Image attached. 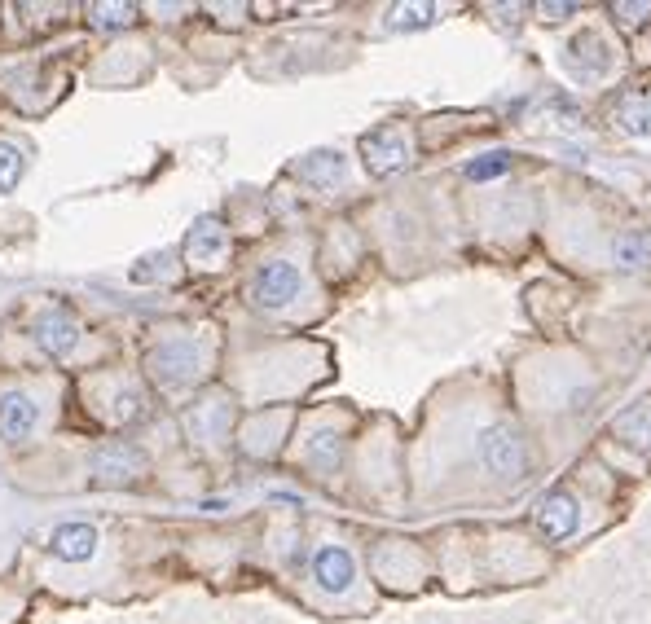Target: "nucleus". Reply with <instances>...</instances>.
<instances>
[{"mask_svg":"<svg viewBox=\"0 0 651 624\" xmlns=\"http://www.w3.org/2000/svg\"><path fill=\"white\" fill-rule=\"evenodd\" d=\"M247 295H251V304H256V308L278 312V308H286L295 295H300V269H295L291 260L260 264L256 277H251V286H247Z\"/></svg>","mask_w":651,"mask_h":624,"instance_id":"1","label":"nucleus"},{"mask_svg":"<svg viewBox=\"0 0 651 624\" xmlns=\"http://www.w3.org/2000/svg\"><path fill=\"white\" fill-rule=\"evenodd\" d=\"M361 159H366L370 176H396L410 163V137H405V128L383 124V128L366 132V137H361Z\"/></svg>","mask_w":651,"mask_h":624,"instance_id":"2","label":"nucleus"},{"mask_svg":"<svg viewBox=\"0 0 651 624\" xmlns=\"http://www.w3.org/2000/svg\"><path fill=\"white\" fill-rule=\"evenodd\" d=\"M480 458H484V466H489L493 475H502V479L524 475V466H528L524 436L515 427H506V422H498V427H489L480 436Z\"/></svg>","mask_w":651,"mask_h":624,"instance_id":"3","label":"nucleus"},{"mask_svg":"<svg viewBox=\"0 0 651 624\" xmlns=\"http://www.w3.org/2000/svg\"><path fill=\"white\" fill-rule=\"evenodd\" d=\"M36 343L44 356H53V361H62V356H71L80 348V321L71 317V312L62 308H49L36 317Z\"/></svg>","mask_w":651,"mask_h":624,"instance_id":"4","label":"nucleus"},{"mask_svg":"<svg viewBox=\"0 0 651 624\" xmlns=\"http://www.w3.org/2000/svg\"><path fill=\"white\" fill-rule=\"evenodd\" d=\"M198 370V348L190 339H181V343H159V348L150 352V374L159 378L163 387H181V383H190Z\"/></svg>","mask_w":651,"mask_h":624,"instance_id":"5","label":"nucleus"},{"mask_svg":"<svg viewBox=\"0 0 651 624\" xmlns=\"http://www.w3.org/2000/svg\"><path fill=\"white\" fill-rule=\"evenodd\" d=\"M577 497L568 493V488H550V493L537 501V528L546 532V541H568L572 532H577Z\"/></svg>","mask_w":651,"mask_h":624,"instance_id":"6","label":"nucleus"},{"mask_svg":"<svg viewBox=\"0 0 651 624\" xmlns=\"http://www.w3.org/2000/svg\"><path fill=\"white\" fill-rule=\"evenodd\" d=\"M141 471H146V458H141L132 444H106V449L93 458V479L106 488H124Z\"/></svg>","mask_w":651,"mask_h":624,"instance_id":"7","label":"nucleus"},{"mask_svg":"<svg viewBox=\"0 0 651 624\" xmlns=\"http://www.w3.org/2000/svg\"><path fill=\"white\" fill-rule=\"evenodd\" d=\"M568 66L581 75V80H603L612 71V49L603 44L599 31H577L568 40Z\"/></svg>","mask_w":651,"mask_h":624,"instance_id":"8","label":"nucleus"},{"mask_svg":"<svg viewBox=\"0 0 651 624\" xmlns=\"http://www.w3.org/2000/svg\"><path fill=\"white\" fill-rule=\"evenodd\" d=\"M36 422H40V405L31 396H22V392L0 396V440L22 444L31 431H36Z\"/></svg>","mask_w":651,"mask_h":624,"instance_id":"9","label":"nucleus"},{"mask_svg":"<svg viewBox=\"0 0 651 624\" xmlns=\"http://www.w3.org/2000/svg\"><path fill=\"white\" fill-rule=\"evenodd\" d=\"M313 576L326 594H344L352 585V576H357V563H352V554L344 545H322V550L313 554Z\"/></svg>","mask_w":651,"mask_h":624,"instance_id":"10","label":"nucleus"},{"mask_svg":"<svg viewBox=\"0 0 651 624\" xmlns=\"http://www.w3.org/2000/svg\"><path fill=\"white\" fill-rule=\"evenodd\" d=\"M185 255H190L194 264H220L229 255V233L220 220H198V225L185 233Z\"/></svg>","mask_w":651,"mask_h":624,"instance_id":"11","label":"nucleus"},{"mask_svg":"<svg viewBox=\"0 0 651 624\" xmlns=\"http://www.w3.org/2000/svg\"><path fill=\"white\" fill-rule=\"evenodd\" d=\"M53 554L66 563H84L97 554V528L93 523H62L58 532H53Z\"/></svg>","mask_w":651,"mask_h":624,"instance_id":"12","label":"nucleus"},{"mask_svg":"<svg viewBox=\"0 0 651 624\" xmlns=\"http://www.w3.org/2000/svg\"><path fill=\"white\" fill-rule=\"evenodd\" d=\"M612 436L625 440L638 453H651V400H638V405L621 409V414L612 418Z\"/></svg>","mask_w":651,"mask_h":624,"instance_id":"13","label":"nucleus"},{"mask_svg":"<svg viewBox=\"0 0 651 624\" xmlns=\"http://www.w3.org/2000/svg\"><path fill=\"white\" fill-rule=\"evenodd\" d=\"M612 260L625 273H643L651 269V233L647 229H621L612 238Z\"/></svg>","mask_w":651,"mask_h":624,"instance_id":"14","label":"nucleus"},{"mask_svg":"<svg viewBox=\"0 0 651 624\" xmlns=\"http://www.w3.org/2000/svg\"><path fill=\"white\" fill-rule=\"evenodd\" d=\"M612 115L625 132L651 137V88H630V93H621V102H616Z\"/></svg>","mask_w":651,"mask_h":624,"instance_id":"15","label":"nucleus"},{"mask_svg":"<svg viewBox=\"0 0 651 624\" xmlns=\"http://www.w3.org/2000/svg\"><path fill=\"white\" fill-rule=\"evenodd\" d=\"M295 172H300L304 181H313L317 189H330V185H339V176H344V154L317 150V154H308V159H300Z\"/></svg>","mask_w":651,"mask_h":624,"instance_id":"16","label":"nucleus"},{"mask_svg":"<svg viewBox=\"0 0 651 624\" xmlns=\"http://www.w3.org/2000/svg\"><path fill=\"white\" fill-rule=\"evenodd\" d=\"M88 22L97 31H124L137 22V5H128V0H119V5H88Z\"/></svg>","mask_w":651,"mask_h":624,"instance_id":"17","label":"nucleus"},{"mask_svg":"<svg viewBox=\"0 0 651 624\" xmlns=\"http://www.w3.org/2000/svg\"><path fill=\"white\" fill-rule=\"evenodd\" d=\"M440 18L436 5H392L388 9V27L392 31H423Z\"/></svg>","mask_w":651,"mask_h":624,"instance_id":"18","label":"nucleus"},{"mask_svg":"<svg viewBox=\"0 0 651 624\" xmlns=\"http://www.w3.org/2000/svg\"><path fill=\"white\" fill-rule=\"evenodd\" d=\"M339 458H344V440H339L335 431H317V436L308 440V462H313L317 471H335Z\"/></svg>","mask_w":651,"mask_h":624,"instance_id":"19","label":"nucleus"},{"mask_svg":"<svg viewBox=\"0 0 651 624\" xmlns=\"http://www.w3.org/2000/svg\"><path fill=\"white\" fill-rule=\"evenodd\" d=\"M18 181H22V150L14 141H0V194L18 189Z\"/></svg>","mask_w":651,"mask_h":624,"instance_id":"20","label":"nucleus"},{"mask_svg":"<svg viewBox=\"0 0 651 624\" xmlns=\"http://www.w3.org/2000/svg\"><path fill=\"white\" fill-rule=\"evenodd\" d=\"M506 167H511L506 154H484V159H471L462 167V176H467V181H493V176H502Z\"/></svg>","mask_w":651,"mask_h":624,"instance_id":"21","label":"nucleus"},{"mask_svg":"<svg viewBox=\"0 0 651 624\" xmlns=\"http://www.w3.org/2000/svg\"><path fill=\"white\" fill-rule=\"evenodd\" d=\"M141 409H146V405H141L137 392H119V400L110 405V422H128V418H137Z\"/></svg>","mask_w":651,"mask_h":624,"instance_id":"22","label":"nucleus"},{"mask_svg":"<svg viewBox=\"0 0 651 624\" xmlns=\"http://www.w3.org/2000/svg\"><path fill=\"white\" fill-rule=\"evenodd\" d=\"M612 14L621 18V27H643L651 18V5H643V0H638V5H612Z\"/></svg>","mask_w":651,"mask_h":624,"instance_id":"23","label":"nucleus"},{"mask_svg":"<svg viewBox=\"0 0 651 624\" xmlns=\"http://www.w3.org/2000/svg\"><path fill=\"white\" fill-rule=\"evenodd\" d=\"M568 14H577V5H568V0H564V5H542V18L546 22H564Z\"/></svg>","mask_w":651,"mask_h":624,"instance_id":"24","label":"nucleus"}]
</instances>
